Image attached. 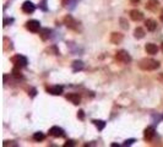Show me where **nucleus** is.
I'll return each instance as SVG.
<instances>
[{
  "label": "nucleus",
  "mask_w": 163,
  "mask_h": 147,
  "mask_svg": "<svg viewBox=\"0 0 163 147\" xmlns=\"http://www.w3.org/2000/svg\"><path fill=\"white\" fill-rule=\"evenodd\" d=\"M139 68L145 71H153L159 68V62L155 60V59H151V58H143L139 63Z\"/></svg>",
  "instance_id": "f257e3e1"
},
{
  "label": "nucleus",
  "mask_w": 163,
  "mask_h": 147,
  "mask_svg": "<svg viewBox=\"0 0 163 147\" xmlns=\"http://www.w3.org/2000/svg\"><path fill=\"white\" fill-rule=\"evenodd\" d=\"M115 59L119 63H122V64H130L131 63V55L126 52V50H118L116 53H115Z\"/></svg>",
  "instance_id": "f03ea898"
},
{
  "label": "nucleus",
  "mask_w": 163,
  "mask_h": 147,
  "mask_svg": "<svg viewBox=\"0 0 163 147\" xmlns=\"http://www.w3.org/2000/svg\"><path fill=\"white\" fill-rule=\"evenodd\" d=\"M11 63L14 64V66H16V68H20V69H22V68H25L26 65H27V59H26V56H23V55H21V54H17V55H14L11 59Z\"/></svg>",
  "instance_id": "7ed1b4c3"
},
{
  "label": "nucleus",
  "mask_w": 163,
  "mask_h": 147,
  "mask_svg": "<svg viewBox=\"0 0 163 147\" xmlns=\"http://www.w3.org/2000/svg\"><path fill=\"white\" fill-rule=\"evenodd\" d=\"M64 25L70 28V29H74V31H79V22L74 19L71 15H66L64 17Z\"/></svg>",
  "instance_id": "20e7f679"
},
{
  "label": "nucleus",
  "mask_w": 163,
  "mask_h": 147,
  "mask_svg": "<svg viewBox=\"0 0 163 147\" xmlns=\"http://www.w3.org/2000/svg\"><path fill=\"white\" fill-rule=\"evenodd\" d=\"M26 28L33 33H37L41 31V22L37 20H29L26 22Z\"/></svg>",
  "instance_id": "39448f33"
},
{
  "label": "nucleus",
  "mask_w": 163,
  "mask_h": 147,
  "mask_svg": "<svg viewBox=\"0 0 163 147\" xmlns=\"http://www.w3.org/2000/svg\"><path fill=\"white\" fill-rule=\"evenodd\" d=\"M49 135L53 137H64L65 136V131L59 128V126H52L49 129Z\"/></svg>",
  "instance_id": "423d86ee"
},
{
  "label": "nucleus",
  "mask_w": 163,
  "mask_h": 147,
  "mask_svg": "<svg viewBox=\"0 0 163 147\" xmlns=\"http://www.w3.org/2000/svg\"><path fill=\"white\" fill-rule=\"evenodd\" d=\"M63 91H64V87L63 86H59V85L47 87V92L50 93V94H54V96H60L63 93Z\"/></svg>",
  "instance_id": "0eeeda50"
},
{
  "label": "nucleus",
  "mask_w": 163,
  "mask_h": 147,
  "mask_svg": "<svg viewBox=\"0 0 163 147\" xmlns=\"http://www.w3.org/2000/svg\"><path fill=\"white\" fill-rule=\"evenodd\" d=\"M21 9H22V11L25 12V14H33L35 12V10H36V6H35V4L32 3V2H25L23 4H22V6H21Z\"/></svg>",
  "instance_id": "6e6552de"
},
{
  "label": "nucleus",
  "mask_w": 163,
  "mask_h": 147,
  "mask_svg": "<svg viewBox=\"0 0 163 147\" xmlns=\"http://www.w3.org/2000/svg\"><path fill=\"white\" fill-rule=\"evenodd\" d=\"M130 17H131V20H132V21L139 22V21L143 20V14H142L140 10L134 9V10H131V11H130Z\"/></svg>",
  "instance_id": "1a4fd4ad"
},
{
  "label": "nucleus",
  "mask_w": 163,
  "mask_h": 147,
  "mask_svg": "<svg viewBox=\"0 0 163 147\" xmlns=\"http://www.w3.org/2000/svg\"><path fill=\"white\" fill-rule=\"evenodd\" d=\"M146 9L149 11L156 12L159 9V2L158 0H149V2L146 3Z\"/></svg>",
  "instance_id": "9d476101"
},
{
  "label": "nucleus",
  "mask_w": 163,
  "mask_h": 147,
  "mask_svg": "<svg viewBox=\"0 0 163 147\" xmlns=\"http://www.w3.org/2000/svg\"><path fill=\"white\" fill-rule=\"evenodd\" d=\"M156 135V132H155V129L152 126H147L143 131V137L146 141H151Z\"/></svg>",
  "instance_id": "9b49d317"
},
{
  "label": "nucleus",
  "mask_w": 163,
  "mask_h": 147,
  "mask_svg": "<svg viewBox=\"0 0 163 147\" xmlns=\"http://www.w3.org/2000/svg\"><path fill=\"white\" fill-rule=\"evenodd\" d=\"M123 39H124V36L119 32H113L110 34V38H109L110 43H113V44H120L123 42Z\"/></svg>",
  "instance_id": "f8f14e48"
},
{
  "label": "nucleus",
  "mask_w": 163,
  "mask_h": 147,
  "mask_svg": "<svg viewBox=\"0 0 163 147\" xmlns=\"http://www.w3.org/2000/svg\"><path fill=\"white\" fill-rule=\"evenodd\" d=\"M66 99L70 100L72 104H75V106H79L81 102V97L79 93H69V94H66Z\"/></svg>",
  "instance_id": "ddd939ff"
},
{
  "label": "nucleus",
  "mask_w": 163,
  "mask_h": 147,
  "mask_svg": "<svg viewBox=\"0 0 163 147\" xmlns=\"http://www.w3.org/2000/svg\"><path fill=\"white\" fill-rule=\"evenodd\" d=\"M145 50H146V53H147V54L155 55V54H157L158 48H157L156 44H153V43H147L146 46H145Z\"/></svg>",
  "instance_id": "4468645a"
},
{
  "label": "nucleus",
  "mask_w": 163,
  "mask_h": 147,
  "mask_svg": "<svg viewBox=\"0 0 163 147\" xmlns=\"http://www.w3.org/2000/svg\"><path fill=\"white\" fill-rule=\"evenodd\" d=\"M145 26L147 28V31H150V32H155L156 31V28H157V22L152 19H149V20H146L145 21Z\"/></svg>",
  "instance_id": "2eb2a0df"
},
{
  "label": "nucleus",
  "mask_w": 163,
  "mask_h": 147,
  "mask_svg": "<svg viewBox=\"0 0 163 147\" xmlns=\"http://www.w3.org/2000/svg\"><path fill=\"white\" fill-rule=\"evenodd\" d=\"M39 36H41V38H42L43 40L49 39V37H50V29H49V28H41Z\"/></svg>",
  "instance_id": "dca6fc26"
},
{
  "label": "nucleus",
  "mask_w": 163,
  "mask_h": 147,
  "mask_svg": "<svg viewBox=\"0 0 163 147\" xmlns=\"http://www.w3.org/2000/svg\"><path fill=\"white\" fill-rule=\"evenodd\" d=\"M145 31L141 28V27H136L135 29H134V37L136 38V39H142L143 37H145Z\"/></svg>",
  "instance_id": "f3484780"
},
{
  "label": "nucleus",
  "mask_w": 163,
  "mask_h": 147,
  "mask_svg": "<svg viewBox=\"0 0 163 147\" xmlns=\"http://www.w3.org/2000/svg\"><path fill=\"white\" fill-rule=\"evenodd\" d=\"M71 68H72V70L75 71V72H77V71H80V70L83 69V63L81 60H75V62L71 64Z\"/></svg>",
  "instance_id": "a211bd4d"
},
{
  "label": "nucleus",
  "mask_w": 163,
  "mask_h": 147,
  "mask_svg": "<svg viewBox=\"0 0 163 147\" xmlns=\"http://www.w3.org/2000/svg\"><path fill=\"white\" fill-rule=\"evenodd\" d=\"M92 123L96 125V128H97L99 131H102L103 129L106 128V125H107V123H106L104 120H92Z\"/></svg>",
  "instance_id": "6ab92c4d"
},
{
  "label": "nucleus",
  "mask_w": 163,
  "mask_h": 147,
  "mask_svg": "<svg viewBox=\"0 0 163 147\" xmlns=\"http://www.w3.org/2000/svg\"><path fill=\"white\" fill-rule=\"evenodd\" d=\"M12 76L15 77V79H22L23 76H22V74H21V69L20 68H16V66H14V69H12Z\"/></svg>",
  "instance_id": "aec40b11"
},
{
  "label": "nucleus",
  "mask_w": 163,
  "mask_h": 147,
  "mask_svg": "<svg viewBox=\"0 0 163 147\" xmlns=\"http://www.w3.org/2000/svg\"><path fill=\"white\" fill-rule=\"evenodd\" d=\"M11 44H12L11 40H10L9 38L5 37V38H4V50H5V52L9 50V49H10V50L12 49V46H11Z\"/></svg>",
  "instance_id": "412c9836"
},
{
  "label": "nucleus",
  "mask_w": 163,
  "mask_h": 147,
  "mask_svg": "<svg viewBox=\"0 0 163 147\" xmlns=\"http://www.w3.org/2000/svg\"><path fill=\"white\" fill-rule=\"evenodd\" d=\"M44 137H46V136H44L43 132H36V134L33 135V140H36L37 142L43 141V140H44Z\"/></svg>",
  "instance_id": "4be33fe9"
},
{
  "label": "nucleus",
  "mask_w": 163,
  "mask_h": 147,
  "mask_svg": "<svg viewBox=\"0 0 163 147\" xmlns=\"http://www.w3.org/2000/svg\"><path fill=\"white\" fill-rule=\"evenodd\" d=\"M119 22H120V27L123 28V29H128L129 28V22H128V20H125V19H120L119 20Z\"/></svg>",
  "instance_id": "5701e85b"
},
{
  "label": "nucleus",
  "mask_w": 163,
  "mask_h": 147,
  "mask_svg": "<svg viewBox=\"0 0 163 147\" xmlns=\"http://www.w3.org/2000/svg\"><path fill=\"white\" fill-rule=\"evenodd\" d=\"M76 2L77 0H62V3H63V5L64 6H69V5H75L76 4Z\"/></svg>",
  "instance_id": "b1692460"
},
{
  "label": "nucleus",
  "mask_w": 163,
  "mask_h": 147,
  "mask_svg": "<svg viewBox=\"0 0 163 147\" xmlns=\"http://www.w3.org/2000/svg\"><path fill=\"white\" fill-rule=\"evenodd\" d=\"M77 118H79L80 120H83L85 119V112L83 110H79L77 112Z\"/></svg>",
  "instance_id": "393cba45"
},
{
  "label": "nucleus",
  "mask_w": 163,
  "mask_h": 147,
  "mask_svg": "<svg viewBox=\"0 0 163 147\" xmlns=\"http://www.w3.org/2000/svg\"><path fill=\"white\" fill-rule=\"evenodd\" d=\"M134 142H135V139H129V140H126L124 142V146H130V145H132Z\"/></svg>",
  "instance_id": "a878e982"
},
{
  "label": "nucleus",
  "mask_w": 163,
  "mask_h": 147,
  "mask_svg": "<svg viewBox=\"0 0 163 147\" xmlns=\"http://www.w3.org/2000/svg\"><path fill=\"white\" fill-rule=\"evenodd\" d=\"M14 22V19H5L4 20V26H9V25H11Z\"/></svg>",
  "instance_id": "bb28decb"
},
{
  "label": "nucleus",
  "mask_w": 163,
  "mask_h": 147,
  "mask_svg": "<svg viewBox=\"0 0 163 147\" xmlns=\"http://www.w3.org/2000/svg\"><path fill=\"white\" fill-rule=\"evenodd\" d=\"M29 96H31V97H35L36 94H37V90H36V88H31V91H29V93H28Z\"/></svg>",
  "instance_id": "cd10ccee"
},
{
  "label": "nucleus",
  "mask_w": 163,
  "mask_h": 147,
  "mask_svg": "<svg viewBox=\"0 0 163 147\" xmlns=\"http://www.w3.org/2000/svg\"><path fill=\"white\" fill-rule=\"evenodd\" d=\"M64 146H65V147H68V146H75V141H72V140L66 141V143H65Z\"/></svg>",
  "instance_id": "c85d7f7f"
},
{
  "label": "nucleus",
  "mask_w": 163,
  "mask_h": 147,
  "mask_svg": "<svg viewBox=\"0 0 163 147\" xmlns=\"http://www.w3.org/2000/svg\"><path fill=\"white\" fill-rule=\"evenodd\" d=\"M158 80H159V81L163 83V72H161L159 75H158Z\"/></svg>",
  "instance_id": "c756f323"
},
{
  "label": "nucleus",
  "mask_w": 163,
  "mask_h": 147,
  "mask_svg": "<svg viewBox=\"0 0 163 147\" xmlns=\"http://www.w3.org/2000/svg\"><path fill=\"white\" fill-rule=\"evenodd\" d=\"M41 8H42V9L44 10V11H46V10H47V8H46V2H43V3L41 4Z\"/></svg>",
  "instance_id": "7c9ffc66"
},
{
  "label": "nucleus",
  "mask_w": 163,
  "mask_h": 147,
  "mask_svg": "<svg viewBox=\"0 0 163 147\" xmlns=\"http://www.w3.org/2000/svg\"><path fill=\"white\" fill-rule=\"evenodd\" d=\"M130 3H131V4H134V5H136V4H139V3H140V0H130Z\"/></svg>",
  "instance_id": "2f4dec72"
},
{
  "label": "nucleus",
  "mask_w": 163,
  "mask_h": 147,
  "mask_svg": "<svg viewBox=\"0 0 163 147\" xmlns=\"http://www.w3.org/2000/svg\"><path fill=\"white\" fill-rule=\"evenodd\" d=\"M159 19H161V21L163 22V10L161 11V15H159Z\"/></svg>",
  "instance_id": "473e14b6"
},
{
  "label": "nucleus",
  "mask_w": 163,
  "mask_h": 147,
  "mask_svg": "<svg viewBox=\"0 0 163 147\" xmlns=\"http://www.w3.org/2000/svg\"><path fill=\"white\" fill-rule=\"evenodd\" d=\"M162 52H163V43H162Z\"/></svg>",
  "instance_id": "72a5a7b5"
}]
</instances>
